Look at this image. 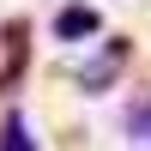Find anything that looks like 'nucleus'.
I'll return each instance as SVG.
<instances>
[{
	"label": "nucleus",
	"instance_id": "nucleus-1",
	"mask_svg": "<svg viewBox=\"0 0 151 151\" xmlns=\"http://www.w3.org/2000/svg\"><path fill=\"white\" fill-rule=\"evenodd\" d=\"M97 24H103V18H97L91 0H67V6L48 18V30H55L60 42H85V36H97Z\"/></svg>",
	"mask_w": 151,
	"mask_h": 151
},
{
	"label": "nucleus",
	"instance_id": "nucleus-2",
	"mask_svg": "<svg viewBox=\"0 0 151 151\" xmlns=\"http://www.w3.org/2000/svg\"><path fill=\"white\" fill-rule=\"evenodd\" d=\"M121 60H127V42H109L103 55H91L79 67V91H109V85L121 79Z\"/></svg>",
	"mask_w": 151,
	"mask_h": 151
},
{
	"label": "nucleus",
	"instance_id": "nucleus-3",
	"mask_svg": "<svg viewBox=\"0 0 151 151\" xmlns=\"http://www.w3.org/2000/svg\"><path fill=\"white\" fill-rule=\"evenodd\" d=\"M0 151H36V139H30V121H24L18 109H6V115H0Z\"/></svg>",
	"mask_w": 151,
	"mask_h": 151
},
{
	"label": "nucleus",
	"instance_id": "nucleus-4",
	"mask_svg": "<svg viewBox=\"0 0 151 151\" xmlns=\"http://www.w3.org/2000/svg\"><path fill=\"white\" fill-rule=\"evenodd\" d=\"M127 133H133V139H145V151H151V97L127 115Z\"/></svg>",
	"mask_w": 151,
	"mask_h": 151
}]
</instances>
